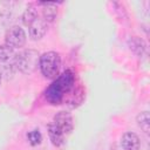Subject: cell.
<instances>
[{"label": "cell", "instance_id": "5bb4252c", "mask_svg": "<svg viewBox=\"0 0 150 150\" xmlns=\"http://www.w3.org/2000/svg\"><path fill=\"white\" fill-rule=\"evenodd\" d=\"M0 84H1V71H0Z\"/></svg>", "mask_w": 150, "mask_h": 150}, {"label": "cell", "instance_id": "277c9868", "mask_svg": "<svg viewBox=\"0 0 150 150\" xmlns=\"http://www.w3.org/2000/svg\"><path fill=\"white\" fill-rule=\"evenodd\" d=\"M14 60L18 70H20L22 74H32L39 66L40 54L38 50L27 49L18 54Z\"/></svg>", "mask_w": 150, "mask_h": 150}, {"label": "cell", "instance_id": "30bf717a", "mask_svg": "<svg viewBox=\"0 0 150 150\" xmlns=\"http://www.w3.org/2000/svg\"><path fill=\"white\" fill-rule=\"evenodd\" d=\"M39 18V14H38V9L34 7V6H28L23 14H22V22L25 26H29L34 20H36Z\"/></svg>", "mask_w": 150, "mask_h": 150}, {"label": "cell", "instance_id": "8992f818", "mask_svg": "<svg viewBox=\"0 0 150 150\" xmlns=\"http://www.w3.org/2000/svg\"><path fill=\"white\" fill-rule=\"evenodd\" d=\"M29 36L32 40L36 41V40H40L45 36L46 32H47V22L43 20V19H40L38 18L36 20H34L29 26Z\"/></svg>", "mask_w": 150, "mask_h": 150}, {"label": "cell", "instance_id": "52a82bcc", "mask_svg": "<svg viewBox=\"0 0 150 150\" xmlns=\"http://www.w3.org/2000/svg\"><path fill=\"white\" fill-rule=\"evenodd\" d=\"M141 146L139 137L131 131L123 134L121 138V148L122 150H138Z\"/></svg>", "mask_w": 150, "mask_h": 150}, {"label": "cell", "instance_id": "6da1fadb", "mask_svg": "<svg viewBox=\"0 0 150 150\" xmlns=\"http://www.w3.org/2000/svg\"><path fill=\"white\" fill-rule=\"evenodd\" d=\"M75 87V74L67 69L59 75L46 90V100L52 104H60L66 95H68Z\"/></svg>", "mask_w": 150, "mask_h": 150}, {"label": "cell", "instance_id": "7a4b0ae2", "mask_svg": "<svg viewBox=\"0 0 150 150\" xmlns=\"http://www.w3.org/2000/svg\"><path fill=\"white\" fill-rule=\"evenodd\" d=\"M73 128L74 123L71 115L67 111H59L54 116L53 122L48 125V135L52 143L56 146L62 145L73 131Z\"/></svg>", "mask_w": 150, "mask_h": 150}, {"label": "cell", "instance_id": "7c38bea8", "mask_svg": "<svg viewBox=\"0 0 150 150\" xmlns=\"http://www.w3.org/2000/svg\"><path fill=\"white\" fill-rule=\"evenodd\" d=\"M15 57L14 56V49L11 48L9 46L5 45H0V61L1 62H7L11 59Z\"/></svg>", "mask_w": 150, "mask_h": 150}, {"label": "cell", "instance_id": "5b68a950", "mask_svg": "<svg viewBox=\"0 0 150 150\" xmlns=\"http://www.w3.org/2000/svg\"><path fill=\"white\" fill-rule=\"evenodd\" d=\"M26 33L20 26H12L5 35V43L11 48H21L26 43Z\"/></svg>", "mask_w": 150, "mask_h": 150}, {"label": "cell", "instance_id": "9c48e42d", "mask_svg": "<svg viewBox=\"0 0 150 150\" xmlns=\"http://www.w3.org/2000/svg\"><path fill=\"white\" fill-rule=\"evenodd\" d=\"M129 47L137 55H143L145 53V50H146L145 42L138 36H132L131 39H129Z\"/></svg>", "mask_w": 150, "mask_h": 150}, {"label": "cell", "instance_id": "ba28073f", "mask_svg": "<svg viewBox=\"0 0 150 150\" xmlns=\"http://www.w3.org/2000/svg\"><path fill=\"white\" fill-rule=\"evenodd\" d=\"M43 6V20L46 22H52L57 14V8L56 4L54 2H41Z\"/></svg>", "mask_w": 150, "mask_h": 150}, {"label": "cell", "instance_id": "4fadbf2b", "mask_svg": "<svg viewBox=\"0 0 150 150\" xmlns=\"http://www.w3.org/2000/svg\"><path fill=\"white\" fill-rule=\"evenodd\" d=\"M27 139L29 142L30 145H38L41 143L42 141V136H41V132L39 131V129H35V130H32L27 134Z\"/></svg>", "mask_w": 150, "mask_h": 150}, {"label": "cell", "instance_id": "8fae6325", "mask_svg": "<svg viewBox=\"0 0 150 150\" xmlns=\"http://www.w3.org/2000/svg\"><path fill=\"white\" fill-rule=\"evenodd\" d=\"M137 124H138V127L145 134H149V131H150V116H149V111H142L141 114L137 115Z\"/></svg>", "mask_w": 150, "mask_h": 150}, {"label": "cell", "instance_id": "3957f363", "mask_svg": "<svg viewBox=\"0 0 150 150\" xmlns=\"http://www.w3.org/2000/svg\"><path fill=\"white\" fill-rule=\"evenodd\" d=\"M39 67L41 73L47 79H54L57 76L61 67V57L56 52H47L40 56Z\"/></svg>", "mask_w": 150, "mask_h": 150}]
</instances>
